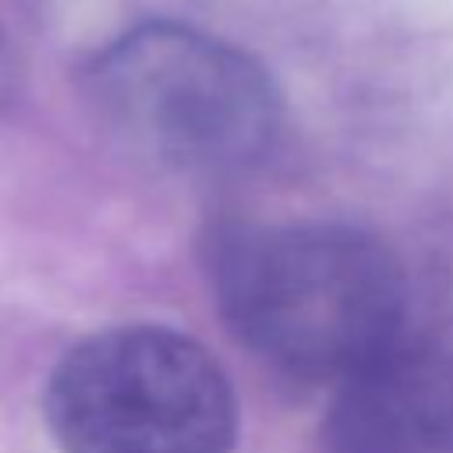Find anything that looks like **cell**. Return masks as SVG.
<instances>
[{
    "instance_id": "2",
    "label": "cell",
    "mask_w": 453,
    "mask_h": 453,
    "mask_svg": "<svg viewBox=\"0 0 453 453\" xmlns=\"http://www.w3.org/2000/svg\"><path fill=\"white\" fill-rule=\"evenodd\" d=\"M103 120L142 156L188 173L258 163L280 131L269 71L226 39L149 21L113 39L88 71Z\"/></svg>"
},
{
    "instance_id": "3",
    "label": "cell",
    "mask_w": 453,
    "mask_h": 453,
    "mask_svg": "<svg viewBox=\"0 0 453 453\" xmlns=\"http://www.w3.org/2000/svg\"><path fill=\"white\" fill-rule=\"evenodd\" d=\"M64 453H230L237 400L219 361L166 326H113L71 347L46 386Z\"/></svg>"
},
{
    "instance_id": "5",
    "label": "cell",
    "mask_w": 453,
    "mask_h": 453,
    "mask_svg": "<svg viewBox=\"0 0 453 453\" xmlns=\"http://www.w3.org/2000/svg\"><path fill=\"white\" fill-rule=\"evenodd\" d=\"M11 81H14V53H11V42H7V35L0 32V103L7 99V92H11Z\"/></svg>"
},
{
    "instance_id": "4",
    "label": "cell",
    "mask_w": 453,
    "mask_h": 453,
    "mask_svg": "<svg viewBox=\"0 0 453 453\" xmlns=\"http://www.w3.org/2000/svg\"><path fill=\"white\" fill-rule=\"evenodd\" d=\"M322 453H453V343H396L336 386Z\"/></svg>"
},
{
    "instance_id": "1",
    "label": "cell",
    "mask_w": 453,
    "mask_h": 453,
    "mask_svg": "<svg viewBox=\"0 0 453 453\" xmlns=\"http://www.w3.org/2000/svg\"><path fill=\"white\" fill-rule=\"evenodd\" d=\"M216 290L237 336L297 379L343 386L403 340L400 262L354 226L241 230L219 248Z\"/></svg>"
}]
</instances>
